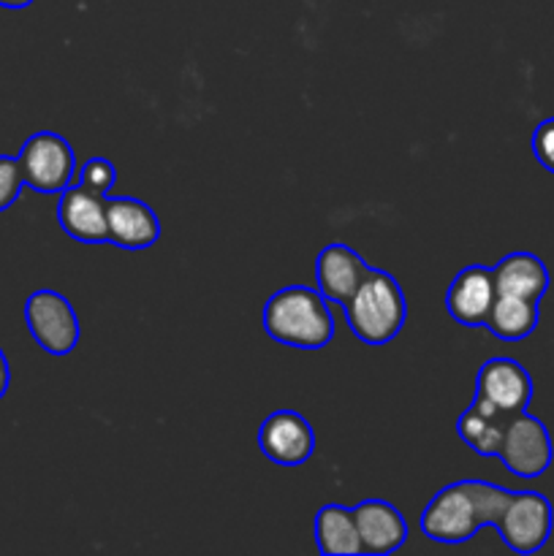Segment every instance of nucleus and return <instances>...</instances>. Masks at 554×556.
Returning <instances> with one entry per match:
<instances>
[{
	"instance_id": "obj_1",
	"label": "nucleus",
	"mask_w": 554,
	"mask_h": 556,
	"mask_svg": "<svg viewBox=\"0 0 554 556\" xmlns=\"http://www.w3.org/2000/svg\"><path fill=\"white\" fill-rule=\"evenodd\" d=\"M511 489L489 481H456L440 489L421 514V532L429 541L456 546L478 535L481 527H498Z\"/></svg>"
},
{
	"instance_id": "obj_2",
	"label": "nucleus",
	"mask_w": 554,
	"mask_h": 556,
	"mask_svg": "<svg viewBox=\"0 0 554 556\" xmlns=\"http://www.w3.org/2000/svg\"><path fill=\"white\" fill-rule=\"evenodd\" d=\"M264 331L280 345L320 351L335 340V318L324 293L307 286H288L266 302Z\"/></svg>"
},
{
	"instance_id": "obj_3",
	"label": "nucleus",
	"mask_w": 554,
	"mask_h": 556,
	"mask_svg": "<svg viewBox=\"0 0 554 556\" xmlns=\"http://www.w3.org/2000/svg\"><path fill=\"white\" fill-rule=\"evenodd\" d=\"M407 304L400 282L389 271L369 269L345 304V318L364 345H389L405 326Z\"/></svg>"
},
{
	"instance_id": "obj_4",
	"label": "nucleus",
	"mask_w": 554,
	"mask_h": 556,
	"mask_svg": "<svg viewBox=\"0 0 554 556\" xmlns=\"http://www.w3.org/2000/svg\"><path fill=\"white\" fill-rule=\"evenodd\" d=\"M20 168L27 188L36 193H63L76 172V157L68 141L52 130H38L22 144Z\"/></svg>"
},
{
	"instance_id": "obj_5",
	"label": "nucleus",
	"mask_w": 554,
	"mask_h": 556,
	"mask_svg": "<svg viewBox=\"0 0 554 556\" xmlns=\"http://www.w3.org/2000/svg\"><path fill=\"white\" fill-rule=\"evenodd\" d=\"M25 324L36 345L49 356H68L79 345V318L63 293L49 288L30 293L25 302Z\"/></svg>"
},
{
	"instance_id": "obj_6",
	"label": "nucleus",
	"mask_w": 554,
	"mask_h": 556,
	"mask_svg": "<svg viewBox=\"0 0 554 556\" xmlns=\"http://www.w3.org/2000/svg\"><path fill=\"white\" fill-rule=\"evenodd\" d=\"M498 459L503 462L511 476L525 478V481L541 478L554 459L552 438L541 418L530 416L527 410L516 413L505 427Z\"/></svg>"
},
{
	"instance_id": "obj_7",
	"label": "nucleus",
	"mask_w": 554,
	"mask_h": 556,
	"mask_svg": "<svg viewBox=\"0 0 554 556\" xmlns=\"http://www.w3.org/2000/svg\"><path fill=\"white\" fill-rule=\"evenodd\" d=\"M552 527V503L538 492H511L508 505L498 521L500 538L516 554H536L546 546Z\"/></svg>"
},
{
	"instance_id": "obj_8",
	"label": "nucleus",
	"mask_w": 554,
	"mask_h": 556,
	"mask_svg": "<svg viewBox=\"0 0 554 556\" xmlns=\"http://www.w3.org/2000/svg\"><path fill=\"white\" fill-rule=\"evenodd\" d=\"M259 448L280 467H299L313 456L315 432L297 410H275L259 429Z\"/></svg>"
},
{
	"instance_id": "obj_9",
	"label": "nucleus",
	"mask_w": 554,
	"mask_h": 556,
	"mask_svg": "<svg viewBox=\"0 0 554 556\" xmlns=\"http://www.w3.org/2000/svg\"><path fill=\"white\" fill-rule=\"evenodd\" d=\"M476 396H481V400H487L489 405L508 413V416H516V413H525L527 405H530L532 378L514 358H489L478 369Z\"/></svg>"
},
{
	"instance_id": "obj_10",
	"label": "nucleus",
	"mask_w": 554,
	"mask_h": 556,
	"mask_svg": "<svg viewBox=\"0 0 554 556\" xmlns=\"http://www.w3.org/2000/svg\"><path fill=\"white\" fill-rule=\"evenodd\" d=\"M498 299V286H494V269L489 266H465L459 275L451 280L449 293H445V309L451 318L462 326H483L487 324L492 304Z\"/></svg>"
},
{
	"instance_id": "obj_11",
	"label": "nucleus",
	"mask_w": 554,
	"mask_h": 556,
	"mask_svg": "<svg viewBox=\"0 0 554 556\" xmlns=\"http://www.w3.org/2000/svg\"><path fill=\"white\" fill-rule=\"evenodd\" d=\"M58 223L71 239L85 244H101L109 239L106 226V195L85 188V185H68L60 193Z\"/></svg>"
},
{
	"instance_id": "obj_12",
	"label": "nucleus",
	"mask_w": 554,
	"mask_h": 556,
	"mask_svg": "<svg viewBox=\"0 0 554 556\" xmlns=\"http://www.w3.org/2000/svg\"><path fill=\"white\" fill-rule=\"evenodd\" d=\"M106 242L123 250H147L161 237V220L150 204L130 195H106Z\"/></svg>"
},
{
	"instance_id": "obj_13",
	"label": "nucleus",
	"mask_w": 554,
	"mask_h": 556,
	"mask_svg": "<svg viewBox=\"0 0 554 556\" xmlns=\"http://www.w3.org/2000/svg\"><path fill=\"white\" fill-rule=\"evenodd\" d=\"M369 266L358 258L356 250L348 244L335 242L326 244L315 258V280H318V291L324 293L326 302H335L345 307L362 280L367 277Z\"/></svg>"
},
{
	"instance_id": "obj_14",
	"label": "nucleus",
	"mask_w": 554,
	"mask_h": 556,
	"mask_svg": "<svg viewBox=\"0 0 554 556\" xmlns=\"http://www.w3.org/2000/svg\"><path fill=\"white\" fill-rule=\"evenodd\" d=\"M362 554H394L407 541V525L400 510L386 500H364L353 508Z\"/></svg>"
},
{
	"instance_id": "obj_15",
	"label": "nucleus",
	"mask_w": 554,
	"mask_h": 556,
	"mask_svg": "<svg viewBox=\"0 0 554 556\" xmlns=\"http://www.w3.org/2000/svg\"><path fill=\"white\" fill-rule=\"evenodd\" d=\"M494 286L505 296H521L541 302L549 291V269L538 255L511 253L494 266Z\"/></svg>"
},
{
	"instance_id": "obj_16",
	"label": "nucleus",
	"mask_w": 554,
	"mask_h": 556,
	"mask_svg": "<svg viewBox=\"0 0 554 556\" xmlns=\"http://www.w3.org/2000/svg\"><path fill=\"white\" fill-rule=\"evenodd\" d=\"M511 418L514 416L498 410V407L489 405L487 400L476 396L473 405L467 407V410L459 416V421H456V432H459V438L465 440L476 454L498 456L505 427H508Z\"/></svg>"
},
{
	"instance_id": "obj_17",
	"label": "nucleus",
	"mask_w": 554,
	"mask_h": 556,
	"mask_svg": "<svg viewBox=\"0 0 554 556\" xmlns=\"http://www.w3.org/2000/svg\"><path fill=\"white\" fill-rule=\"evenodd\" d=\"M315 543L320 554L326 556H353L362 554V541H358L356 516L353 508L345 505H324L315 514Z\"/></svg>"
},
{
	"instance_id": "obj_18",
	"label": "nucleus",
	"mask_w": 554,
	"mask_h": 556,
	"mask_svg": "<svg viewBox=\"0 0 554 556\" xmlns=\"http://www.w3.org/2000/svg\"><path fill=\"white\" fill-rule=\"evenodd\" d=\"M541 302H532V299L521 296H505V293H498L492 304V313L487 318V329L492 331L498 340L503 342H521L536 331L538 318H541V309H538Z\"/></svg>"
},
{
	"instance_id": "obj_19",
	"label": "nucleus",
	"mask_w": 554,
	"mask_h": 556,
	"mask_svg": "<svg viewBox=\"0 0 554 556\" xmlns=\"http://www.w3.org/2000/svg\"><path fill=\"white\" fill-rule=\"evenodd\" d=\"M22 188H25V177H22L20 157L0 155V212H5L20 199Z\"/></svg>"
},
{
	"instance_id": "obj_20",
	"label": "nucleus",
	"mask_w": 554,
	"mask_h": 556,
	"mask_svg": "<svg viewBox=\"0 0 554 556\" xmlns=\"http://www.w3.org/2000/svg\"><path fill=\"white\" fill-rule=\"evenodd\" d=\"M79 182L85 185V188L96 190V193L109 195L114 182H117V172H114L112 161H106V157H90V161L81 166Z\"/></svg>"
},
{
	"instance_id": "obj_21",
	"label": "nucleus",
	"mask_w": 554,
	"mask_h": 556,
	"mask_svg": "<svg viewBox=\"0 0 554 556\" xmlns=\"http://www.w3.org/2000/svg\"><path fill=\"white\" fill-rule=\"evenodd\" d=\"M532 152L546 172L554 174V117L543 119L532 134Z\"/></svg>"
},
{
	"instance_id": "obj_22",
	"label": "nucleus",
	"mask_w": 554,
	"mask_h": 556,
	"mask_svg": "<svg viewBox=\"0 0 554 556\" xmlns=\"http://www.w3.org/2000/svg\"><path fill=\"white\" fill-rule=\"evenodd\" d=\"M9 383H11V369H9V358H5V353L0 351V400L5 396V391H9Z\"/></svg>"
},
{
	"instance_id": "obj_23",
	"label": "nucleus",
	"mask_w": 554,
	"mask_h": 556,
	"mask_svg": "<svg viewBox=\"0 0 554 556\" xmlns=\"http://www.w3.org/2000/svg\"><path fill=\"white\" fill-rule=\"evenodd\" d=\"M33 0H0V9H27Z\"/></svg>"
}]
</instances>
